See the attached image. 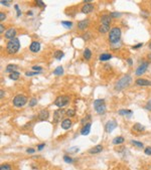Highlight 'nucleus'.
I'll return each mask as SVG.
<instances>
[{"label": "nucleus", "mask_w": 151, "mask_h": 170, "mask_svg": "<svg viewBox=\"0 0 151 170\" xmlns=\"http://www.w3.org/2000/svg\"><path fill=\"white\" fill-rule=\"evenodd\" d=\"M121 28L120 27H113L111 28L109 32V41L111 44H117L121 42Z\"/></svg>", "instance_id": "nucleus-1"}, {"label": "nucleus", "mask_w": 151, "mask_h": 170, "mask_svg": "<svg viewBox=\"0 0 151 170\" xmlns=\"http://www.w3.org/2000/svg\"><path fill=\"white\" fill-rule=\"evenodd\" d=\"M132 82V78L130 75H125V76H123L121 78H119V81L116 83L115 85V90L116 91H121L123 89H125L127 88L129 85L131 84Z\"/></svg>", "instance_id": "nucleus-2"}, {"label": "nucleus", "mask_w": 151, "mask_h": 170, "mask_svg": "<svg viewBox=\"0 0 151 170\" xmlns=\"http://www.w3.org/2000/svg\"><path fill=\"white\" fill-rule=\"evenodd\" d=\"M20 48V42L18 38H13L11 40H8L6 44V50L9 54H14L19 50Z\"/></svg>", "instance_id": "nucleus-3"}, {"label": "nucleus", "mask_w": 151, "mask_h": 170, "mask_svg": "<svg viewBox=\"0 0 151 170\" xmlns=\"http://www.w3.org/2000/svg\"><path fill=\"white\" fill-rule=\"evenodd\" d=\"M94 108L95 111L97 112V114L99 115H104L106 111H107V107H106L105 100L103 99H97L94 101Z\"/></svg>", "instance_id": "nucleus-4"}, {"label": "nucleus", "mask_w": 151, "mask_h": 170, "mask_svg": "<svg viewBox=\"0 0 151 170\" xmlns=\"http://www.w3.org/2000/svg\"><path fill=\"white\" fill-rule=\"evenodd\" d=\"M13 106L16 108H22L23 106L26 105L27 103V98L23 95H17L15 96L14 99H13Z\"/></svg>", "instance_id": "nucleus-5"}, {"label": "nucleus", "mask_w": 151, "mask_h": 170, "mask_svg": "<svg viewBox=\"0 0 151 170\" xmlns=\"http://www.w3.org/2000/svg\"><path fill=\"white\" fill-rule=\"evenodd\" d=\"M69 102H70V98L68 97V96H59V97H58L54 100V105L57 107H59V109H61L63 107L68 105Z\"/></svg>", "instance_id": "nucleus-6"}, {"label": "nucleus", "mask_w": 151, "mask_h": 170, "mask_svg": "<svg viewBox=\"0 0 151 170\" xmlns=\"http://www.w3.org/2000/svg\"><path fill=\"white\" fill-rule=\"evenodd\" d=\"M148 65H149V63H148V61H142V63H141L140 65H139V66L136 69V71H135V75H136L137 77L142 76L143 73H145V72L147 71Z\"/></svg>", "instance_id": "nucleus-7"}, {"label": "nucleus", "mask_w": 151, "mask_h": 170, "mask_svg": "<svg viewBox=\"0 0 151 170\" xmlns=\"http://www.w3.org/2000/svg\"><path fill=\"white\" fill-rule=\"evenodd\" d=\"M117 122L115 121V120H110V121H108L107 123H106V125H105V131L107 132V133H111L113 130H115L116 129V127H117Z\"/></svg>", "instance_id": "nucleus-8"}, {"label": "nucleus", "mask_w": 151, "mask_h": 170, "mask_svg": "<svg viewBox=\"0 0 151 170\" xmlns=\"http://www.w3.org/2000/svg\"><path fill=\"white\" fill-rule=\"evenodd\" d=\"M66 111H65L63 109H59L57 111H54V113H53V122L54 123H58L60 119H63L64 115L66 114Z\"/></svg>", "instance_id": "nucleus-9"}, {"label": "nucleus", "mask_w": 151, "mask_h": 170, "mask_svg": "<svg viewBox=\"0 0 151 170\" xmlns=\"http://www.w3.org/2000/svg\"><path fill=\"white\" fill-rule=\"evenodd\" d=\"M15 35H16V29H15V28H9V29H7L6 31H5V33H4L5 38L9 39V40L15 38Z\"/></svg>", "instance_id": "nucleus-10"}, {"label": "nucleus", "mask_w": 151, "mask_h": 170, "mask_svg": "<svg viewBox=\"0 0 151 170\" xmlns=\"http://www.w3.org/2000/svg\"><path fill=\"white\" fill-rule=\"evenodd\" d=\"M93 9H94V5L93 4H91V3H85V4H84V6L82 7L81 11H82V13H84V14H88V13L92 12Z\"/></svg>", "instance_id": "nucleus-11"}, {"label": "nucleus", "mask_w": 151, "mask_h": 170, "mask_svg": "<svg viewBox=\"0 0 151 170\" xmlns=\"http://www.w3.org/2000/svg\"><path fill=\"white\" fill-rule=\"evenodd\" d=\"M29 49L32 52H35V53L38 52L40 50V43L38 41H32L29 45Z\"/></svg>", "instance_id": "nucleus-12"}, {"label": "nucleus", "mask_w": 151, "mask_h": 170, "mask_svg": "<svg viewBox=\"0 0 151 170\" xmlns=\"http://www.w3.org/2000/svg\"><path fill=\"white\" fill-rule=\"evenodd\" d=\"M91 126H92V124H91L90 122L87 123V124H85V125H84V127L82 128V130H81V135H83V136H87V135L90 134Z\"/></svg>", "instance_id": "nucleus-13"}, {"label": "nucleus", "mask_w": 151, "mask_h": 170, "mask_svg": "<svg viewBox=\"0 0 151 170\" xmlns=\"http://www.w3.org/2000/svg\"><path fill=\"white\" fill-rule=\"evenodd\" d=\"M49 117V112L47 110H41L39 112V114H38V119H39L40 121H46Z\"/></svg>", "instance_id": "nucleus-14"}, {"label": "nucleus", "mask_w": 151, "mask_h": 170, "mask_svg": "<svg viewBox=\"0 0 151 170\" xmlns=\"http://www.w3.org/2000/svg\"><path fill=\"white\" fill-rule=\"evenodd\" d=\"M136 85L141 86V87H146V86H151V82L146 80V78H137Z\"/></svg>", "instance_id": "nucleus-15"}, {"label": "nucleus", "mask_w": 151, "mask_h": 170, "mask_svg": "<svg viewBox=\"0 0 151 170\" xmlns=\"http://www.w3.org/2000/svg\"><path fill=\"white\" fill-rule=\"evenodd\" d=\"M89 26V19H85V20H81L79 23H78V28L80 30H85L87 29Z\"/></svg>", "instance_id": "nucleus-16"}, {"label": "nucleus", "mask_w": 151, "mask_h": 170, "mask_svg": "<svg viewBox=\"0 0 151 170\" xmlns=\"http://www.w3.org/2000/svg\"><path fill=\"white\" fill-rule=\"evenodd\" d=\"M72 125V120L71 119H65V120L61 122V128H63L64 130H69Z\"/></svg>", "instance_id": "nucleus-17"}, {"label": "nucleus", "mask_w": 151, "mask_h": 170, "mask_svg": "<svg viewBox=\"0 0 151 170\" xmlns=\"http://www.w3.org/2000/svg\"><path fill=\"white\" fill-rule=\"evenodd\" d=\"M111 16L108 15V14H104L102 15V17H101V22H102L103 25H110L111 23Z\"/></svg>", "instance_id": "nucleus-18"}, {"label": "nucleus", "mask_w": 151, "mask_h": 170, "mask_svg": "<svg viewBox=\"0 0 151 170\" xmlns=\"http://www.w3.org/2000/svg\"><path fill=\"white\" fill-rule=\"evenodd\" d=\"M118 113H119V115H121V116H125V117H127L128 119L131 118L132 115H133V111H131V110H125V109L119 110Z\"/></svg>", "instance_id": "nucleus-19"}, {"label": "nucleus", "mask_w": 151, "mask_h": 170, "mask_svg": "<svg viewBox=\"0 0 151 170\" xmlns=\"http://www.w3.org/2000/svg\"><path fill=\"white\" fill-rule=\"evenodd\" d=\"M103 151V146L102 145H96L93 148H91L89 150V152L91 153V154H97V153H100Z\"/></svg>", "instance_id": "nucleus-20"}, {"label": "nucleus", "mask_w": 151, "mask_h": 170, "mask_svg": "<svg viewBox=\"0 0 151 170\" xmlns=\"http://www.w3.org/2000/svg\"><path fill=\"white\" fill-rule=\"evenodd\" d=\"M17 69H18V66L16 65H8L6 66V69H5V72H9V73H12L14 72H17Z\"/></svg>", "instance_id": "nucleus-21"}, {"label": "nucleus", "mask_w": 151, "mask_h": 170, "mask_svg": "<svg viewBox=\"0 0 151 170\" xmlns=\"http://www.w3.org/2000/svg\"><path fill=\"white\" fill-rule=\"evenodd\" d=\"M99 59H100V60H101V61H106V60H109L110 59H112V54L105 52V53H102V54H101Z\"/></svg>", "instance_id": "nucleus-22"}, {"label": "nucleus", "mask_w": 151, "mask_h": 170, "mask_svg": "<svg viewBox=\"0 0 151 170\" xmlns=\"http://www.w3.org/2000/svg\"><path fill=\"white\" fill-rule=\"evenodd\" d=\"M133 130H134V131H137V132H143L145 130V127L143 125H141V124L136 123L135 125L133 126Z\"/></svg>", "instance_id": "nucleus-23"}, {"label": "nucleus", "mask_w": 151, "mask_h": 170, "mask_svg": "<svg viewBox=\"0 0 151 170\" xmlns=\"http://www.w3.org/2000/svg\"><path fill=\"white\" fill-rule=\"evenodd\" d=\"M112 143H113L114 145H120L122 143H124V138L122 137V136H119V137H116L113 139V141H112Z\"/></svg>", "instance_id": "nucleus-24"}, {"label": "nucleus", "mask_w": 151, "mask_h": 170, "mask_svg": "<svg viewBox=\"0 0 151 170\" xmlns=\"http://www.w3.org/2000/svg\"><path fill=\"white\" fill-rule=\"evenodd\" d=\"M53 75L54 76H61L64 73V67L61 66V65H59V66H58V67H55V70L53 71Z\"/></svg>", "instance_id": "nucleus-25"}, {"label": "nucleus", "mask_w": 151, "mask_h": 170, "mask_svg": "<svg viewBox=\"0 0 151 170\" xmlns=\"http://www.w3.org/2000/svg\"><path fill=\"white\" fill-rule=\"evenodd\" d=\"M20 77V72H14L12 73H10L9 75V78L10 80H13V81H16V80H18Z\"/></svg>", "instance_id": "nucleus-26"}, {"label": "nucleus", "mask_w": 151, "mask_h": 170, "mask_svg": "<svg viewBox=\"0 0 151 170\" xmlns=\"http://www.w3.org/2000/svg\"><path fill=\"white\" fill-rule=\"evenodd\" d=\"M110 29V25H103V24H101L100 28H99V31L101 33H106V32H108Z\"/></svg>", "instance_id": "nucleus-27"}, {"label": "nucleus", "mask_w": 151, "mask_h": 170, "mask_svg": "<svg viewBox=\"0 0 151 170\" xmlns=\"http://www.w3.org/2000/svg\"><path fill=\"white\" fill-rule=\"evenodd\" d=\"M54 58L55 59H57L58 60H60L61 59H63L64 58V56H65V53L63 52H61V50H57V52H54Z\"/></svg>", "instance_id": "nucleus-28"}, {"label": "nucleus", "mask_w": 151, "mask_h": 170, "mask_svg": "<svg viewBox=\"0 0 151 170\" xmlns=\"http://www.w3.org/2000/svg\"><path fill=\"white\" fill-rule=\"evenodd\" d=\"M91 56H92V52L89 48H86L85 50H84V58H85L87 60H89L91 59Z\"/></svg>", "instance_id": "nucleus-29"}, {"label": "nucleus", "mask_w": 151, "mask_h": 170, "mask_svg": "<svg viewBox=\"0 0 151 170\" xmlns=\"http://www.w3.org/2000/svg\"><path fill=\"white\" fill-rule=\"evenodd\" d=\"M61 25L66 28H71L72 26V21H61Z\"/></svg>", "instance_id": "nucleus-30"}, {"label": "nucleus", "mask_w": 151, "mask_h": 170, "mask_svg": "<svg viewBox=\"0 0 151 170\" xmlns=\"http://www.w3.org/2000/svg\"><path fill=\"white\" fill-rule=\"evenodd\" d=\"M131 144L134 145V146H136V147H138V148H143V143L139 142V141L132 140V141H131Z\"/></svg>", "instance_id": "nucleus-31"}, {"label": "nucleus", "mask_w": 151, "mask_h": 170, "mask_svg": "<svg viewBox=\"0 0 151 170\" xmlns=\"http://www.w3.org/2000/svg\"><path fill=\"white\" fill-rule=\"evenodd\" d=\"M41 72H25V76L26 77H32V76H36V75H39Z\"/></svg>", "instance_id": "nucleus-32"}, {"label": "nucleus", "mask_w": 151, "mask_h": 170, "mask_svg": "<svg viewBox=\"0 0 151 170\" xmlns=\"http://www.w3.org/2000/svg\"><path fill=\"white\" fill-rule=\"evenodd\" d=\"M66 114L68 115L69 117H74L76 115V112H75V110H72V109H69V110H66Z\"/></svg>", "instance_id": "nucleus-33"}, {"label": "nucleus", "mask_w": 151, "mask_h": 170, "mask_svg": "<svg viewBox=\"0 0 151 170\" xmlns=\"http://www.w3.org/2000/svg\"><path fill=\"white\" fill-rule=\"evenodd\" d=\"M36 104H37V99L36 98H32L28 103L29 107H34V106H36Z\"/></svg>", "instance_id": "nucleus-34"}, {"label": "nucleus", "mask_w": 151, "mask_h": 170, "mask_svg": "<svg viewBox=\"0 0 151 170\" xmlns=\"http://www.w3.org/2000/svg\"><path fill=\"white\" fill-rule=\"evenodd\" d=\"M0 3H1V5H4V6L9 7L12 2H11L10 0H1V1H0Z\"/></svg>", "instance_id": "nucleus-35"}, {"label": "nucleus", "mask_w": 151, "mask_h": 170, "mask_svg": "<svg viewBox=\"0 0 151 170\" xmlns=\"http://www.w3.org/2000/svg\"><path fill=\"white\" fill-rule=\"evenodd\" d=\"M0 170H11V166L9 164H2L0 166Z\"/></svg>", "instance_id": "nucleus-36"}, {"label": "nucleus", "mask_w": 151, "mask_h": 170, "mask_svg": "<svg viewBox=\"0 0 151 170\" xmlns=\"http://www.w3.org/2000/svg\"><path fill=\"white\" fill-rule=\"evenodd\" d=\"M64 161H65L66 163H70V164L72 163V159L70 156H66V155L64 156Z\"/></svg>", "instance_id": "nucleus-37"}, {"label": "nucleus", "mask_w": 151, "mask_h": 170, "mask_svg": "<svg viewBox=\"0 0 151 170\" xmlns=\"http://www.w3.org/2000/svg\"><path fill=\"white\" fill-rule=\"evenodd\" d=\"M79 151V147H71V148H69L68 152L69 153H76Z\"/></svg>", "instance_id": "nucleus-38"}, {"label": "nucleus", "mask_w": 151, "mask_h": 170, "mask_svg": "<svg viewBox=\"0 0 151 170\" xmlns=\"http://www.w3.org/2000/svg\"><path fill=\"white\" fill-rule=\"evenodd\" d=\"M14 8H15V10H16V12H17V17H19V16L21 15V11H20V9H19V6L17 4H15L14 5Z\"/></svg>", "instance_id": "nucleus-39"}, {"label": "nucleus", "mask_w": 151, "mask_h": 170, "mask_svg": "<svg viewBox=\"0 0 151 170\" xmlns=\"http://www.w3.org/2000/svg\"><path fill=\"white\" fill-rule=\"evenodd\" d=\"M110 16H111V17H120L121 13H120V12H111V13H110Z\"/></svg>", "instance_id": "nucleus-40"}, {"label": "nucleus", "mask_w": 151, "mask_h": 170, "mask_svg": "<svg viewBox=\"0 0 151 170\" xmlns=\"http://www.w3.org/2000/svg\"><path fill=\"white\" fill-rule=\"evenodd\" d=\"M32 70L35 71V72H36V71H37V72H41V71H42V67L39 66V65H33V66H32Z\"/></svg>", "instance_id": "nucleus-41"}, {"label": "nucleus", "mask_w": 151, "mask_h": 170, "mask_svg": "<svg viewBox=\"0 0 151 170\" xmlns=\"http://www.w3.org/2000/svg\"><path fill=\"white\" fill-rule=\"evenodd\" d=\"M144 153L146 155H151V147H146L144 150Z\"/></svg>", "instance_id": "nucleus-42"}, {"label": "nucleus", "mask_w": 151, "mask_h": 170, "mask_svg": "<svg viewBox=\"0 0 151 170\" xmlns=\"http://www.w3.org/2000/svg\"><path fill=\"white\" fill-rule=\"evenodd\" d=\"M5 18H6V14L3 12H0V21H3Z\"/></svg>", "instance_id": "nucleus-43"}, {"label": "nucleus", "mask_w": 151, "mask_h": 170, "mask_svg": "<svg viewBox=\"0 0 151 170\" xmlns=\"http://www.w3.org/2000/svg\"><path fill=\"white\" fill-rule=\"evenodd\" d=\"M36 4H37L39 7H44V6H46V4H44L42 1H40V0H37V1H36Z\"/></svg>", "instance_id": "nucleus-44"}, {"label": "nucleus", "mask_w": 151, "mask_h": 170, "mask_svg": "<svg viewBox=\"0 0 151 170\" xmlns=\"http://www.w3.org/2000/svg\"><path fill=\"white\" fill-rule=\"evenodd\" d=\"M143 46V43L141 42V43H138V44H136V45H134V46H132V48L133 49H137V48H140V47H142Z\"/></svg>", "instance_id": "nucleus-45"}, {"label": "nucleus", "mask_w": 151, "mask_h": 170, "mask_svg": "<svg viewBox=\"0 0 151 170\" xmlns=\"http://www.w3.org/2000/svg\"><path fill=\"white\" fill-rule=\"evenodd\" d=\"M145 109L148 110V111H151V101H149L148 103L146 104V106H145Z\"/></svg>", "instance_id": "nucleus-46"}, {"label": "nucleus", "mask_w": 151, "mask_h": 170, "mask_svg": "<svg viewBox=\"0 0 151 170\" xmlns=\"http://www.w3.org/2000/svg\"><path fill=\"white\" fill-rule=\"evenodd\" d=\"M90 37H91V34H90V33H86L85 35H83V39H84V40H88V39L90 38Z\"/></svg>", "instance_id": "nucleus-47"}, {"label": "nucleus", "mask_w": 151, "mask_h": 170, "mask_svg": "<svg viewBox=\"0 0 151 170\" xmlns=\"http://www.w3.org/2000/svg\"><path fill=\"white\" fill-rule=\"evenodd\" d=\"M26 152L29 153V154H33V153L35 152V150L33 149V148H27V149H26Z\"/></svg>", "instance_id": "nucleus-48"}, {"label": "nucleus", "mask_w": 151, "mask_h": 170, "mask_svg": "<svg viewBox=\"0 0 151 170\" xmlns=\"http://www.w3.org/2000/svg\"><path fill=\"white\" fill-rule=\"evenodd\" d=\"M141 15L143 16V17H145V18H147L148 16H149L148 12H146V11H141Z\"/></svg>", "instance_id": "nucleus-49"}, {"label": "nucleus", "mask_w": 151, "mask_h": 170, "mask_svg": "<svg viewBox=\"0 0 151 170\" xmlns=\"http://www.w3.org/2000/svg\"><path fill=\"white\" fill-rule=\"evenodd\" d=\"M44 146H46V144H44V143H42V144H40V145H38L37 149L40 151V150H42V148H44Z\"/></svg>", "instance_id": "nucleus-50"}, {"label": "nucleus", "mask_w": 151, "mask_h": 170, "mask_svg": "<svg viewBox=\"0 0 151 170\" xmlns=\"http://www.w3.org/2000/svg\"><path fill=\"white\" fill-rule=\"evenodd\" d=\"M127 63H128V65H133V60H132V59H130V58L128 59H127Z\"/></svg>", "instance_id": "nucleus-51"}, {"label": "nucleus", "mask_w": 151, "mask_h": 170, "mask_svg": "<svg viewBox=\"0 0 151 170\" xmlns=\"http://www.w3.org/2000/svg\"><path fill=\"white\" fill-rule=\"evenodd\" d=\"M4 30H5V28H4L3 24H1V25H0V33H3Z\"/></svg>", "instance_id": "nucleus-52"}, {"label": "nucleus", "mask_w": 151, "mask_h": 170, "mask_svg": "<svg viewBox=\"0 0 151 170\" xmlns=\"http://www.w3.org/2000/svg\"><path fill=\"white\" fill-rule=\"evenodd\" d=\"M3 97H4V92H3V91L1 90V91H0V98L2 99Z\"/></svg>", "instance_id": "nucleus-53"}, {"label": "nucleus", "mask_w": 151, "mask_h": 170, "mask_svg": "<svg viewBox=\"0 0 151 170\" xmlns=\"http://www.w3.org/2000/svg\"><path fill=\"white\" fill-rule=\"evenodd\" d=\"M27 15H29V16H31V15H32V11H29V12H27Z\"/></svg>", "instance_id": "nucleus-54"}, {"label": "nucleus", "mask_w": 151, "mask_h": 170, "mask_svg": "<svg viewBox=\"0 0 151 170\" xmlns=\"http://www.w3.org/2000/svg\"><path fill=\"white\" fill-rule=\"evenodd\" d=\"M149 48H150V49H151V42H150V43H149Z\"/></svg>", "instance_id": "nucleus-55"}]
</instances>
